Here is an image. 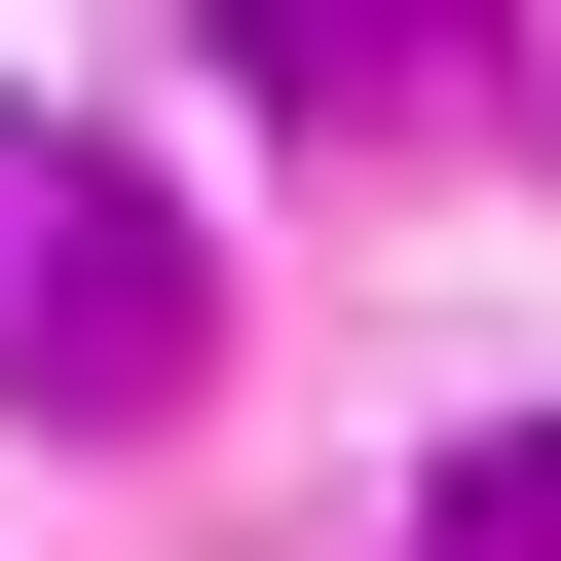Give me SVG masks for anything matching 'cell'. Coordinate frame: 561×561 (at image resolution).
Segmentation results:
<instances>
[{
	"instance_id": "6da1fadb",
	"label": "cell",
	"mask_w": 561,
	"mask_h": 561,
	"mask_svg": "<svg viewBox=\"0 0 561 561\" xmlns=\"http://www.w3.org/2000/svg\"><path fill=\"white\" fill-rule=\"evenodd\" d=\"M187 337H225L187 187H150V150H76V113H0V412H38V449H150V412H187Z\"/></svg>"
},
{
	"instance_id": "7a4b0ae2",
	"label": "cell",
	"mask_w": 561,
	"mask_h": 561,
	"mask_svg": "<svg viewBox=\"0 0 561 561\" xmlns=\"http://www.w3.org/2000/svg\"><path fill=\"white\" fill-rule=\"evenodd\" d=\"M225 76H262V113H337V150H412V113L486 76V0H225Z\"/></svg>"
},
{
	"instance_id": "3957f363",
	"label": "cell",
	"mask_w": 561,
	"mask_h": 561,
	"mask_svg": "<svg viewBox=\"0 0 561 561\" xmlns=\"http://www.w3.org/2000/svg\"><path fill=\"white\" fill-rule=\"evenodd\" d=\"M449 561H561V412H486V449H449Z\"/></svg>"
}]
</instances>
